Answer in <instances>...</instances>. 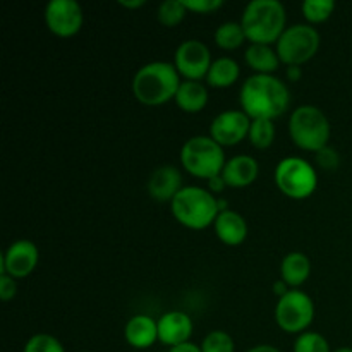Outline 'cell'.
<instances>
[{
    "instance_id": "39",
    "label": "cell",
    "mask_w": 352,
    "mask_h": 352,
    "mask_svg": "<svg viewBox=\"0 0 352 352\" xmlns=\"http://www.w3.org/2000/svg\"><path fill=\"white\" fill-rule=\"evenodd\" d=\"M333 352H352V349H351V347H340V349H337Z\"/></svg>"
},
{
    "instance_id": "16",
    "label": "cell",
    "mask_w": 352,
    "mask_h": 352,
    "mask_svg": "<svg viewBox=\"0 0 352 352\" xmlns=\"http://www.w3.org/2000/svg\"><path fill=\"white\" fill-rule=\"evenodd\" d=\"M260 174V165L256 158L251 155H236L230 160H227L226 167L222 170V177L226 181L227 188H248L253 184Z\"/></svg>"
},
{
    "instance_id": "8",
    "label": "cell",
    "mask_w": 352,
    "mask_h": 352,
    "mask_svg": "<svg viewBox=\"0 0 352 352\" xmlns=\"http://www.w3.org/2000/svg\"><path fill=\"white\" fill-rule=\"evenodd\" d=\"M320 33L311 24H292L285 28L275 45L278 58L285 65H302L311 60L320 48Z\"/></svg>"
},
{
    "instance_id": "37",
    "label": "cell",
    "mask_w": 352,
    "mask_h": 352,
    "mask_svg": "<svg viewBox=\"0 0 352 352\" xmlns=\"http://www.w3.org/2000/svg\"><path fill=\"white\" fill-rule=\"evenodd\" d=\"M246 352H282L280 349H277L275 346H270V344H258V346L251 347Z\"/></svg>"
},
{
    "instance_id": "24",
    "label": "cell",
    "mask_w": 352,
    "mask_h": 352,
    "mask_svg": "<svg viewBox=\"0 0 352 352\" xmlns=\"http://www.w3.org/2000/svg\"><path fill=\"white\" fill-rule=\"evenodd\" d=\"M248 140L251 141L258 150H267L275 141V124L270 119H254L251 120L250 134Z\"/></svg>"
},
{
    "instance_id": "15",
    "label": "cell",
    "mask_w": 352,
    "mask_h": 352,
    "mask_svg": "<svg viewBox=\"0 0 352 352\" xmlns=\"http://www.w3.org/2000/svg\"><path fill=\"white\" fill-rule=\"evenodd\" d=\"M184 188L182 186V174L175 165H160L151 172L148 179V195L157 201H170L177 196V192Z\"/></svg>"
},
{
    "instance_id": "31",
    "label": "cell",
    "mask_w": 352,
    "mask_h": 352,
    "mask_svg": "<svg viewBox=\"0 0 352 352\" xmlns=\"http://www.w3.org/2000/svg\"><path fill=\"white\" fill-rule=\"evenodd\" d=\"M316 157V164L320 165V167L327 168V170H330V168H337V165H339L340 158H339V153H337L333 148L330 146H325L323 150H320L318 153H315Z\"/></svg>"
},
{
    "instance_id": "5",
    "label": "cell",
    "mask_w": 352,
    "mask_h": 352,
    "mask_svg": "<svg viewBox=\"0 0 352 352\" xmlns=\"http://www.w3.org/2000/svg\"><path fill=\"white\" fill-rule=\"evenodd\" d=\"M330 127L329 117L315 105H301L289 117V136L298 148L318 153L329 146Z\"/></svg>"
},
{
    "instance_id": "26",
    "label": "cell",
    "mask_w": 352,
    "mask_h": 352,
    "mask_svg": "<svg viewBox=\"0 0 352 352\" xmlns=\"http://www.w3.org/2000/svg\"><path fill=\"white\" fill-rule=\"evenodd\" d=\"M301 10L308 23L318 24L332 16L336 10V2L333 0H305Z\"/></svg>"
},
{
    "instance_id": "33",
    "label": "cell",
    "mask_w": 352,
    "mask_h": 352,
    "mask_svg": "<svg viewBox=\"0 0 352 352\" xmlns=\"http://www.w3.org/2000/svg\"><path fill=\"white\" fill-rule=\"evenodd\" d=\"M208 191L212 192V195H219V192H222L223 189L227 188V184H226V181H223V177H222V174L220 175H217V177H212V179H208Z\"/></svg>"
},
{
    "instance_id": "6",
    "label": "cell",
    "mask_w": 352,
    "mask_h": 352,
    "mask_svg": "<svg viewBox=\"0 0 352 352\" xmlns=\"http://www.w3.org/2000/svg\"><path fill=\"white\" fill-rule=\"evenodd\" d=\"M181 164L186 170L198 179L217 177L226 167L223 148L212 136H192L182 144Z\"/></svg>"
},
{
    "instance_id": "29",
    "label": "cell",
    "mask_w": 352,
    "mask_h": 352,
    "mask_svg": "<svg viewBox=\"0 0 352 352\" xmlns=\"http://www.w3.org/2000/svg\"><path fill=\"white\" fill-rule=\"evenodd\" d=\"M23 352H65L57 337L50 333H36L24 344Z\"/></svg>"
},
{
    "instance_id": "18",
    "label": "cell",
    "mask_w": 352,
    "mask_h": 352,
    "mask_svg": "<svg viewBox=\"0 0 352 352\" xmlns=\"http://www.w3.org/2000/svg\"><path fill=\"white\" fill-rule=\"evenodd\" d=\"M217 237L227 246H239L248 237V222L239 212L223 210L213 223Z\"/></svg>"
},
{
    "instance_id": "22",
    "label": "cell",
    "mask_w": 352,
    "mask_h": 352,
    "mask_svg": "<svg viewBox=\"0 0 352 352\" xmlns=\"http://www.w3.org/2000/svg\"><path fill=\"white\" fill-rule=\"evenodd\" d=\"M241 67L234 58L220 57L212 62L208 76H206V85L212 88H229L239 79Z\"/></svg>"
},
{
    "instance_id": "2",
    "label": "cell",
    "mask_w": 352,
    "mask_h": 352,
    "mask_svg": "<svg viewBox=\"0 0 352 352\" xmlns=\"http://www.w3.org/2000/svg\"><path fill=\"white\" fill-rule=\"evenodd\" d=\"M181 82V74L174 62H148L134 74L133 95L143 105H164L175 98Z\"/></svg>"
},
{
    "instance_id": "19",
    "label": "cell",
    "mask_w": 352,
    "mask_h": 352,
    "mask_svg": "<svg viewBox=\"0 0 352 352\" xmlns=\"http://www.w3.org/2000/svg\"><path fill=\"white\" fill-rule=\"evenodd\" d=\"M208 88L201 81H189L184 79L181 82L175 95L174 102L177 103L179 109L186 113H198L208 103Z\"/></svg>"
},
{
    "instance_id": "35",
    "label": "cell",
    "mask_w": 352,
    "mask_h": 352,
    "mask_svg": "<svg viewBox=\"0 0 352 352\" xmlns=\"http://www.w3.org/2000/svg\"><path fill=\"white\" fill-rule=\"evenodd\" d=\"M168 352H203V351H201V347L196 346V344L186 342V344H181V346L170 347Z\"/></svg>"
},
{
    "instance_id": "14",
    "label": "cell",
    "mask_w": 352,
    "mask_h": 352,
    "mask_svg": "<svg viewBox=\"0 0 352 352\" xmlns=\"http://www.w3.org/2000/svg\"><path fill=\"white\" fill-rule=\"evenodd\" d=\"M192 329H195L192 318L188 313L179 311V309L168 311L158 320V342L167 346L168 349L191 342L189 339L192 336Z\"/></svg>"
},
{
    "instance_id": "7",
    "label": "cell",
    "mask_w": 352,
    "mask_h": 352,
    "mask_svg": "<svg viewBox=\"0 0 352 352\" xmlns=\"http://www.w3.org/2000/svg\"><path fill=\"white\" fill-rule=\"evenodd\" d=\"M274 179L282 195L292 199H306L318 188L316 168L301 157H285L277 164Z\"/></svg>"
},
{
    "instance_id": "1",
    "label": "cell",
    "mask_w": 352,
    "mask_h": 352,
    "mask_svg": "<svg viewBox=\"0 0 352 352\" xmlns=\"http://www.w3.org/2000/svg\"><path fill=\"white\" fill-rule=\"evenodd\" d=\"M241 110L254 119H277L291 105L287 85L274 74H253L243 82L239 91Z\"/></svg>"
},
{
    "instance_id": "21",
    "label": "cell",
    "mask_w": 352,
    "mask_h": 352,
    "mask_svg": "<svg viewBox=\"0 0 352 352\" xmlns=\"http://www.w3.org/2000/svg\"><path fill=\"white\" fill-rule=\"evenodd\" d=\"M311 274V261L301 251L285 254L280 265V278L289 287H299L305 284Z\"/></svg>"
},
{
    "instance_id": "20",
    "label": "cell",
    "mask_w": 352,
    "mask_h": 352,
    "mask_svg": "<svg viewBox=\"0 0 352 352\" xmlns=\"http://www.w3.org/2000/svg\"><path fill=\"white\" fill-rule=\"evenodd\" d=\"M244 60L254 74H274L282 64L277 50L272 45L250 43L244 52Z\"/></svg>"
},
{
    "instance_id": "27",
    "label": "cell",
    "mask_w": 352,
    "mask_h": 352,
    "mask_svg": "<svg viewBox=\"0 0 352 352\" xmlns=\"http://www.w3.org/2000/svg\"><path fill=\"white\" fill-rule=\"evenodd\" d=\"M203 352H236V342L226 330H212L201 342Z\"/></svg>"
},
{
    "instance_id": "9",
    "label": "cell",
    "mask_w": 352,
    "mask_h": 352,
    "mask_svg": "<svg viewBox=\"0 0 352 352\" xmlns=\"http://www.w3.org/2000/svg\"><path fill=\"white\" fill-rule=\"evenodd\" d=\"M315 318V302L306 292L291 289L275 305V322L285 333L308 332Z\"/></svg>"
},
{
    "instance_id": "23",
    "label": "cell",
    "mask_w": 352,
    "mask_h": 352,
    "mask_svg": "<svg viewBox=\"0 0 352 352\" xmlns=\"http://www.w3.org/2000/svg\"><path fill=\"white\" fill-rule=\"evenodd\" d=\"M213 38H215L217 47L223 48V50H236L246 41L243 26L236 21H227V23L220 24L215 30Z\"/></svg>"
},
{
    "instance_id": "30",
    "label": "cell",
    "mask_w": 352,
    "mask_h": 352,
    "mask_svg": "<svg viewBox=\"0 0 352 352\" xmlns=\"http://www.w3.org/2000/svg\"><path fill=\"white\" fill-rule=\"evenodd\" d=\"M189 12L212 14L223 6L222 0H182Z\"/></svg>"
},
{
    "instance_id": "40",
    "label": "cell",
    "mask_w": 352,
    "mask_h": 352,
    "mask_svg": "<svg viewBox=\"0 0 352 352\" xmlns=\"http://www.w3.org/2000/svg\"><path fill=\"white\" fill-rule=\"evenodd\" d=\"M88 352H91V351H88Z\"/></svg>"
},
{
    "instance_id": "36",
    "label": "cell",
    "mask_w": 352,
    "mask_h": 352,
    "mask_svg": "<svg viewBox=\"0 0 352 352\" xmlns=\"http://www.w3.org/2000/svg\"><path fill=\"white\" fill-rule=\"evenodd\" d=\"M289 291H291V289H289V285L285 284V282L282 280V278H280V280H277V282H275V284H274V294H277L278 299H280L282 296L287 294Z\"/></svg>"
},
{
    "instance_id": "32",
    "label": "cell",
    "mask_w": 352,
    "mask_h": 352,
    "mask_svg": "<svg viewBox=\"0 0 352 352\" xmlns=\"http://www.w3.org/2000/svg\"><path fill=\"white\" fill-rule=\"evenodd\" d=\"M16 278L9 277V275H0V298H2V301H10L16 296Z\"/></svg>"
},
{
    "instance_id": "25",
    "label": "cell",
    "mask_w": 352,
    "mask_h": 352,
    "mask_svg": "<svg viewBox=\"0 0 352 352\" xmlns=\"http://www.w3.org/2000/svg\"><path fill=\"white\" fill-rule=\"evenodd\" d=\"M189 10L186 9L184 2L182 0H165L158 6V21H160L162 26L165 28H174L179 23H182V19L186 17Z\"/></svg>"
},
{
    "instance_id": "34",
    "label": "cell",
    "mask_w": 352,
    "mask_h": 352,
    "mask_svg": "<svg viewBox=\"0 0 352 352\" xmlns=\"http://www.w3.org/2000/svg\"><path fill=\"white\" fill-rule=\"evenodd\" d=\"M301 76H302L301 65H287V69H285V78H287L291 82L299 81Z\"/></svg>"
},
{
    "instance_id": "3",
    "label": "cell",
    "mask_w": 352,
    "mask_h": 352,
    "mask_svg": "<svg viewBox=\"0 0 352 352\" xmlns=\"http://www.w3.org/2000/svg\"><path fill=\"white\" fill-rule=\"evenodd\" d=\"M239 23L250 43L274 45L287 28V14L278 0H251Z\"/></svg>"
},
{
    "instance_id": "28",
    "label": "cell",
    "mask_w": 352,
    "mask_h": 352,
    "mask_svg": "<svg viewBox=\"0 0 352 352\" xmlns=\"http://www.w3.org/2000/svg\"><path fill=\"white\" fill-rule=\"evenodd\" d=\"M294 352H333L330 344L322 333L318 332H302L298 336L294 342Z\"/></svg>"
},
{
    "instance_id": "4",
    "label": "cell",
    "mask_w": 352,
    "mask_h": 352,
    "mask_svg": "<svg viewBox=\"0 0 352 352\" xmlns=\"http://www.w3.org/2000/svg\"><path fill=\"white\" fill-rule=\"evenodd\" d=\"M174 219L192 230L213 226L220 213L219 199L201 186H184L170 203Z\"/></svg>"
},
{
    "instance_id": "38",
    "label": "cell",
    "mask_w": 352,
    "mask_h": 352,
    "mask_svg": "<svg viewBox=\"0 0 352 352\" xmlns=\"http://www.w3.org/2000/svg\"><path fill=\"white\" fill-rule=\"evenodd\" d=\"M120 6L122 7H127V9H138V7H143L144 3V0H120Z\"/></svg>"
},
{
    "instance_id": "10",
    "label": "cell",
    "mask_w": 352,
    "mask_h": 352,
    "mask_svg": "<svg viewBox=\"0 0 352 352\" xmlns=\"http://www.w3.org/2000/svg\"><path fill=\"white\" fill-rule=\"evenodd\" d=\"M212 54L206 43L199 40H186L174 54V65L179 74L189 81H201L212 67Z\"/></svg>"
},
{
    "instance_id": "13",
    "label": "cell",
    "mask_w": 352,
    "mask_h": 352,
    "mask_svg": "<svg viewBox=\"0 0 352 352\" xmlns=\"http://www.w3.org/2000/svg\"><path fill=\"white\" fill-rule=\"evenodd\" d=\"M251 119L243 110H226L220 112L210 126V136L220 146H234L244 141L250 134Z\"/></svg>"
},
{
    "instance_id": "12",
    "label": "cell",
    "mask_w": 352,
    "mask_h": 352,
    "mask_svg": "<svg viewBox=\"0 0 352 352\" xmlns=\"http://www.w3.org/2000/svg\"><path fill=\"white\" fill-rule=\"evenodd\" d=\"M40 260V251L36 244L28 239H19L10 244L0 258V275H9L12 278H26L33 274Z\"/></svg>"
},
{
    "instance_id": "17",
    "label": "cell",
    "mask_w": 352,
    "mask_h": 352,
    "mask_svg": "<svg viewBox=\"0 0 352 352\" xmlns=\"http://www.w3.org/2000/svg\"><path fill=\"white\" fill-rule=\"evenodd\" d=\"M124 339L134 349H150L158 340V322L148 315H136L124 327Z\"/></svg>"
},
{
    "instance_id": "11",
    "label": "cell",
    "mask_w": 352,
    "mask_h": 352,
    "mask_svg": "<svg viewBox=\"0 0 352 352\" xmlns=\"http://www.w3.org/2000/svg\"><path fill=\"white\" fill-rule=\"evenodd\" d=\"M45 23L50 33L57 36H74L81 31L85 12L76 0H50L45 7Z\"/></svg>"
}]
</instances>
